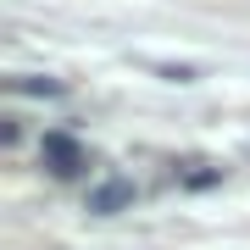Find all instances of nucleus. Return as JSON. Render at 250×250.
Segmentation results:
<instances>
[{"label":"nucleus","mask_w":250,"mask_h":250,"mask_svg":"<svg viewBox=\"0 0 250 250\" xmlns=\"http://www.w3.org/2000/svg\"><path fill=\"white\" fill-rule=\"evenodd\" d=\"M134 178H100V184H89V195H83V206H89L95 217H117V211H128L134 206Z\"/></svg>","instance_id":"nucleus-2"},{"label":"nucleus","mask_w":250,"mask_h":250,"mask_svg":"<svg viewBox=\"0 0 250 250\" xmlns=\"http://www.w3.org/2000/svg\"><path fill=\"white\" fill-rule=\"evenodd\" d=\"M39 161H45L50 178H78L83 167H89V156H83V145L67 134V128H50L45 139H39Z\"/></svg>","instance_id":"nucleus-1"},{"label":"nucleus","mask_w":250,"mask_h":250,"mask_svg":"<svg viewBox=\"0 0 250 250\" xmlns=\"http://www.w3.org/2000/svg\"><path fill=\"white\" fill-rule=\"evenodd\" d=\"M156 72H161V78H167V83H195V78H200L195 67H156Z\"/></svg>","instance_id":"nucleus-4"},{"label":"nucleus","mask_w":250,"mask_h":250,"mask_svg":"<svg viewBox=\"0 0 250 250\" xmlns=\"http://www.w3.org/2000/svg\"><path fill=\"white\" fill-rule=\"evenodd\" d=\"M11 89L17 95H45V100H56V95H67L56 78H11Z\"/></svg>","instance_id":"nucleus-3"}]
</instances>
